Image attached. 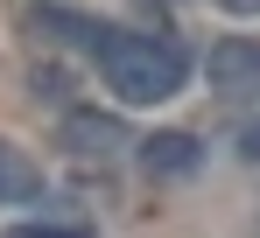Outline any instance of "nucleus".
Returning a JSON list of instances; mask_svg holds the SVG:
<instances>
[{
    "mask_svg": "<svg viewBox=\"0 0 260 238\" xmlns=\"http://www.w3.org/2000/svg\"><path fill=\"white\" fill-rule=\"evenodd\" d=\"M106 84L127 98V105H162L183 91L190 77V56H183V42L176 35H134V28H113V35L99 42V56H91Z\"/></svg>",
    "mask_w": 260,
    "mask_h": 238,
    "instance_id": "1",
    "label": "nucleus"
},
{
    "mask_svg": "<svg viewBox=\"0 0 260 238\" xmlns=\"http://www.w3.org/2000/svg\"><path fill=\"white\" fill-rule=\"evenodd\" d=\"M204 77L218 98H260V42L253 35H225L204 56Z\"/></svg>",
    "mask_w": 260,
    "mask_h": 238,
    "instance_id": "2",
    "label": "nucleus"
},
{
    "mask_svg": "<svg viewBox=\"0 0 260 238\" xmlns=\"http://www.w3.org/2000/svg\"><path fill=\"white\" fill-rule=\"evenodd\" d=\"M63 147L85 154V161H113L120 147H134V133L113 112H63Z\"/></svg>",
    "mask_w": 260,
    "mask_h": 238,
    "instance_id": "3",
    "label": "nucleus"
},
{
    "mask_svg": "<svg viewBox=\"0 0 260 238\" xmlns=\"http://www.w3.org/2000/svg\"><path fill=\"white\" fill-rule=\"evenodd\" d=\"M141 147V161H148V175H197V161H204V147H197V133H148V140H134Z\"/></svg>",
    "mask_w": 260,
    "mask_h": 238,
    "instance_id": "4",
    "label": "nucleus"
},
{
    "mask_svg": "<svg viewBox=\"0 0 260 238\" xmlns=\"http://www.w3.org/2000/svg\"><path fill=\"white\" fill-rule=\"evenodd\" d=\"M36 28H43L49 42H71V49H85V56H99V42L113 35V21H91V14H63V7H36Z\"/></svg>",
    "mask_w": 260,
    "mask_h": 238,
    "instance_id": "5",
    "label": "nucleus"
},
{
    "mask_svg": "<svg viewBox=\"0 0 260 238\" xmlns=\"http://www.w3.org/2000/svg\"><path fill=\"white\" fill-rule=\"evenodd\" d=\"M28 196H43V168L14 140H0V203H28Z\"/></svg>",
    "mask_w": 260,
    "mask_h": 238,
    "instance_id": "6",
    "label": "nucleus"
},
{
    "mask_svg": "<svg viewBox=\"0 0 260 238\" xmlns=\"http://www.w3.org/2000/svg\"><path fill=\"white\" fill-rule=\"evenodd\" d=\"M0 238H91V224H49V217H28V224H7Z\"/></svg>",
    "mask_w": 260,
    "mask_h": 238,
    "instance_id": "7",
    "label": "nucleus"
},
{
    "mask_svg": "<svg viewBox=\"0 0 260 238\" xmlns=\"http://www.w3.org/2000/svg\"><path fill=\"white\" fill-rule=\"evenodd\" d=\"M239 154H246V161H260V126H246V140H239Z\"/></svg>",
    "mask_w": 260,
    "mask_h": 238,
    "instance_id": "8",
    "label": "nucleus"
},
{
    "mask_svg": "<svg viewBox=\"0 0 260 238\" xmlns=\"http://www.w3.org/2000/svg\"><path fill=\"white\" fill-rule=\"evenodd\" d=\"M225 14H260V0H218Z\"/></svg>",
    "mask_w": 260,
    "mask_h": 238,
    "instance_id": "9",
    "label": "nucleus"
}]
</instances>
